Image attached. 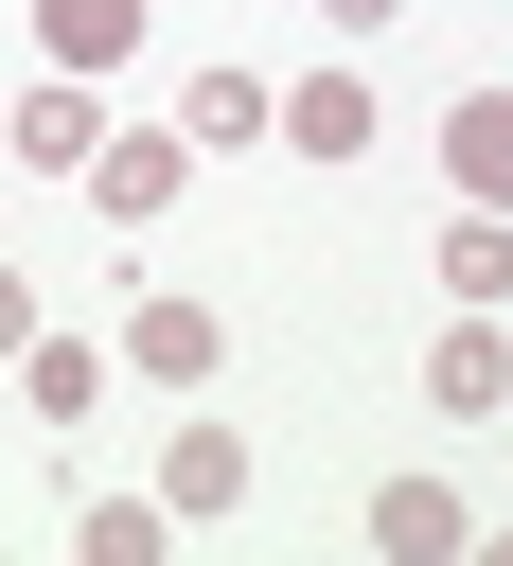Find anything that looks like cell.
<instances>
[{"instance_id": "obj_1", "label": "cell", "mask_w": 513, "mask_h": 566, "mask_svg": "<svg viewBox=\"0 0 513 566\" xmlns=\"http://www.w3.org/2000/svg\"><path fill=\"white\" fill-rule=\"evenodd\" d=\"M177 195H195V142H177V124H106V142H88V212H106V230H159Z\"/></svg>"}, {"instance_id": "obj_2", "label": "cell", "mask_w": 513, "mask_h": 566, "mask_svg": "<svg viewBox=\"0 0 513 566\" xmlns=\"http://www.w3.org/2000/svg\"><path fill=\"white\" fill-rule=\"evenodd\" d=\"M425 407H442V424H495V407H513V336H495V301H442V336H425Z\"/></svg>"}, {"instance_id": "obj_3", "label": "cell", "mask_w": 513, "mask_h": 566, "mask_svg": "<svg viewBox=\"0 0 513 566\" xmlns=\"http://www.w3.org/2000/svg\"><path fill=\"white\" fill-rule=\"evenodd\" d=\"M265 142H283V159H371V71L336 53V71H301V88H265Z\"/></svg>"}, {"instance_id": "obj_4", "label": "cell", "mask_w": 513, "mask_h": 566, "mask_svg": "<svg viewBox=\"0 0 513 566\" xmlns=\"http://www.w3.org/2000/svg\"><path fill=\"white\" fill-rule=\"evenodd\" d=\"M212 354H230V318H212V301H177V283H142V301H124V371H142V389H212Z\"/></svg>"}, {"instance_id": "obj_5", "label": "cell", "mask_w": 513, "mask_h": 566, "mask_svg": "<svg viewBox=\"0 0 513 566\" xmlns=\"http://www.w3.org/2000/svg\"><path fill=\"white\" fill-rule=\"evenodd\" d=\"M159 513L177 531H230L248 513V424H159Z\"/></svg>"}, {"instance_id": "obj_6", "label": "cell", "mask_w": 513, "mask_h": 566, "mask_svg": "<svg viewBox=\"0 0 513 566\" xmlns=\"http://www.w3.org/2000/svg\"><path fill=\"white\" fill-rule=\"evenodd\" d=\"M18 177H88V142H106V106H88V71H18Z\"/></svg>"}, {"instance_id": "obj_7", "label": "cell", "mask_w": 513, "mask_h": 566, "mask_svg": "<svg viewBox=\"0 0 513 566\" xmlns=\"http://www.w3.org/2000/svg\"><path fill=\"white\" fill-rule=\"evenodd\" d=\"M371 548H389V566H460V548H478L460 478H371Z\"/></svg>"}, {"instance_id": "obj_8", "label": "cell", "mask_w": 513, "mask_h": 566, "mask_svg": "<svg viewBox=\"0 0 513 566\" xmlns=\"http://www.w3.org/2000/svg\"><path fill=\"white\" fill-rule=\"evenodd\" d=\"M442 195L460 212H513V88H460L442 106Z\"/></svg>"}, {"instance_id": "obj_9", "label": "cell", "mask_w": 513, "mask_h": 566, "mask_svg": "<svg viewBox=\"0 0 513 566\" xmlns=\"http://www.w3.org/2000/svg\"><path fill=\"white\" fill-rule=\"evenodd\" d=\"M142 18H159V0H35V71H88V88H106V71L142 53Z\"/></svg>"}, {"instance_id": "obj_10", "label": "cell", "mask_w": 513, "mask_h": 566, "mask_svg": "<svg viewBox=\"0 0 513 566\" xmlns=\"http://www.w3.org/2000/svg\"><path fill=\"white\" fill-rule=\"evenodd\" d=\"M18 407H35V424H88V407H106V354L35 318V336H18Z\"/></svg>"}, {"instance_id": "obj_11", "label": "cell", "mask_w": 513, "mask_h": 566, "mask_svg": "<svg viewBox=\"0 0 513 566\" xmlns=\"http://www.w3.org/2000/svg\"><path fill=\"white\" fill-rule=\"evenodd\" d=\"M442 301H513V212H460L442 195Z\"/></svg>"}, {"instance_id": "obj_12", "label": "cell", "mask_w": 513, "mask_h": 566, "mask_svg": "<svg viewBox=\"0 0 513 566\" xmlns=\"http://www.w3.org/2000/svg\"><path fill=\"white\" fill-rule=\"evenodd\" d=\"M177 142L212 159V142H265V71H195L177 88Z\"/></svg>"}, {"instance_id": "obj_13", "label": "cell", "mask_w": 513, "mask_h": 566, "mask_svg": "<svg viewBox=\"0 0 513 566\" xmlns=\"http://www.w3.org/2000/svg\"><path fill=\"white\" fill-rule=\"evenodd\" d=\"M71 548H88V566H159V548H177V513H159V495H88V513H71Z\"/></svg>"}, {"instance_id": "obj_14", "label": "cell", "mask_w": 513, "mask_h": 566, "mask_svg": "<svg viewBox=\"0 0 513 566\" xmlns=\"http://www.w3.org/2000/svg\"><path fill=\"white\" fill-rule=\"evenodd\" d=\"M389 18H407V0H318V35H336V53H354V35H389Z\"/></svg>"}, {"instance_id": "obj_15", "label": "cell", "mask_w": 513, "mask_h": 566, "mask_svg": "<svg viewBox=\"0 0 513 566\" xmlns=\"http://www.w3.org/2000/svg\"><path fill=\"white\" fill-rule=\"evenodd\" d=\"M18 336H35V265H0V371H18Z\"/></svg>"}]
</instances>
